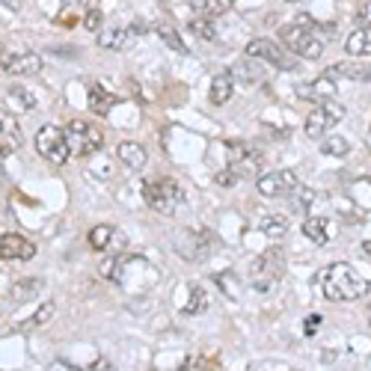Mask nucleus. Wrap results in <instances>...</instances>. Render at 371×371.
Wrapping results in <instances>:
<instances>
[{
	"instance_id": "20",
	"label": "nucleus",
	"mask_w": 371,
	"mask_h": 371,
	"mask_svg": "<svg viewBox=\"0 0 371 371\" xmlns=\"http://www.w3.org/2000/svg\"><path fill=\"white\" fill-rule=\"evenodd\" d=\"M190 9L199 18H220L232 9V0H190Z\"/></svg>"
},
{
	"instance_id": "28",
	"label": "nucleus",
	"mask_w": 371,
	"mask_h": 371,
	"mask_svg": "<svg viewBox=\"0 0 371 371\" xmlns=\"http://www.w3.org/2000/svg\"><path fill=\"white\" fill-rule=\"evenodd\" d=\"M321 152L333 154V158H341V154L351 152V142H348V137H341V134H330V137L321 140Z\"/></svg>"
},
{
	"instance_id": "40",
	"label": "nucleus",
	"mask_w": 371,
	"mask_h": 371,
	"mask_svg": "<svg viewBox=\"0 0 371 371\" xmlns=\"http://www.w3.org/2000/svg\"><path fill=\"white\" fill-rule=\"evenodd\" d=\"M0 169H4V149H0Z\"/></svg>"
},
{
	"instance_id": "37",
	"label": "nucleus",
	"mask_w": 371,
	"mask_h": 371,
	"mask_svg": "<svg viewBox=\"0 0 371 371\" xmlns=\"http://www.w3.org/2000/svg\"><path fill=\"white\" fill-rule=\"evenodd\" d=\"M232 274H220V288L226 291V294H229V297H235V288H232Z\"/></svg>"
},
{
	"instance_id": "38",
	"label": "nucleus",
	"mask_w": 371,
	"mask_h": 371,
	"mask_svg": "<svg viewBox=\"0 0 371 371\" xmlns=\"http://www.w3.org/2000/svg\"><path fill=\"white\" fill-rule=\"evenodd\" d=\"M87 371H113V365L104 360V356H98V360H95V363L87 368Z\"/></svg>"
},
{
	"instance_id": "41",
	"label": "nucleus",
	"mask_w": 371,
	"mask_h": 371,
	"mask_svg": "<svg viewBox=\"0 0 371 371\" xmlns=\"http://www.w3.org/2000/svg\"><path fill=\"white\" fill-rule=\"evenodd\" d=\"M285 4H300V0H285Z\"/></svg>"
},
{
	"instance_id": "39",
	"label": "nucleus",
	"mask_w": 371,
	"mask_h": 371,
	"mask_svg": "<svg viewBox=\"0 0 371 371\" xmlns=\"http://www.w3.org/2000/svg\"><path fill=\"white\" fill-rule=\"evenodd\" d=\"M360 253H363V255H365V259H371V241H365V244H363V247H360Z\"/></svg>"
},
{
	"instance_id": "2",
	"label": "nucleus",
	"mask_w": 371,
	"mask_h": 371,
	"mask_svg": "<svg viewBox=\"0 0 371 371\" xmlns=\"http://www.w3.org/2000/svg\"><path fill=\"white\" fill-rule=\"evenodd\" d=\"M279 42L288 54L303 56V60H318V56L324 54V39L318 36L315 27L285 24V27H279Z\"/></svg>"
},
{
	"instance_id": "19",
	"label": "nucleus",
	"mask_w": 371,
	"mask_h": 371,
	"mask_svg": "<svg viewBox=\"0 0 371 371\" xmlns=\"http://www.w3.org/2000/svg\"><path fill=\"white\" fill-rule=\"evenodd\" d=\"M333 80L336 78H345V80H371V66H363V63H336L327 71Z\"/></svg>"
},
{
	"instance_id": "6",
	"label": "nucleus",
	"mask_w": 371,
	"mask_h": 371,
	"mask_svg": "<svg viewBox=\"0 0 371 371\" xmlns=\"http://www.w3.org/2000/svg\"><path fill=\"white\" fill-rule=\"evenodd\" d=\"M226 152H229V161L226 166L232 169L238 178H247V176H255L262 169V149L255 142H247V140H232L226 142Z\"/></svg>"
},
{
	"instance_id": "8",
	"label": "nucleus",
	"mask_w": 371,
	"mask_h": 371,
	"mask_svg": "<svg viewBox=\"0 0 371 371\" xmlns=\"http://www.w3.org/2000/svg\"><path fill=\"white\" fill-rule=\"evenodd\" d=\"M341 119H345V107H341L339 102H321L315 110L309 113V119H306V134L312 137V140H321V137H327V131L330 128H336Z\"/></svg>"
},
{
	"instance_id": "11",
	"label": "nucleus",
	"mask_w": 371,
	"mask_h": 371,
	"mask_svg": "<svg viewBox=\"0 0 371 371\" xmlns=\"http://www.w3.org/2000/svg\"><path fill=\"white\" fill-rule=\"evenodd\" d=\"M0 68H4L6 75H16V78H33L42 71V56L33 51H21V54L4 51L0 54Z\"/></svg>"
},
{
	"instance_id": "9",
	"label": "nucleus",
	"mask_w": 371,
	"mask_h": 371,
	"mask_svg": "<svg viewBox=\"0 0 371 371\" xmlns=\"http://www.w3.org/2000/svg\"><path fill=\"white\" fill-rule=\"evenodd\" d=\"M247 56L250 60H259V63H270L274 68H285V71L297 68V63L288 56V51L282 45H276L274 39H253L247 45Z\"/></svg>"
},
{
	"instance_id": "26",
	"label": "nucleus",
	"mask_w": 371,
	"mask_h": 371,
	"mask_svg": "<svg viewBox=\"0 0 371 371\" xmlns=\"http://www.w3.org/2000/svg\"><path fill=\"white\" fill-rule=\"evenodd\" d=\"M154 33H158V36L166 42V45L176 51V54H188V45L181 42V36L176 33V27L169 24V21H158V24H154Z\"/></svg>"
},
{
	"instance_id": "18",
	"label": "nucleus",
	"mask_w": 371,
	"mask_h": 371,
	"mask_svg": "<svg viewBox=\"0 0 371 371\" xmlns=\"http://www.w3.org/2000/svg\"><path fill=\"white\" fill-rule=\"evenodd\" d=\"M232 95H235V75H232V71H220V75H214L211 92H208L211 104H226Z\"/></svg>"
},
{
	"instance_id": "14",
	"label": "nucleus",
	"mask_w": 371,
	"mask_h": 371,
	"mask_svg": "<svg viewBox=\"0 0 371 371\" xmlns=\"http://www.w3.org/2000/svg\"><path fill=\"white\" fill-rule=\"evenodd\" d=\"M176 247L188 262H205L211 253V232H181Z\"/></svg>"
},
{
	"instance_id": "24",
	"label": "nucleus",
	"mask_w": 371,
	"mask_h": 371,
	"mask_svg": "<svg viewBox=\"0 0 371 371\" xmlns=\"http://www.w3.org/2000/svg\"><path fill=\"white\" fill-rule=\"evenodd\" d=\"M259 232L267 238H282L288 232V217H285V214H267V217H262V223H259Z\"/></svg>"
},
{
	"instance_id": "12",
	"label": "nucleus",
	"mask_w": 371,
	"mask_h": 371,
	"mask_svg": "<svg viewBox=\"0 0 371 371\" xmlns=\"http://www.w3.org/2000/svg\"><path fill=\"white\" fill-rule=\"evenodd\" d=\"M294 188H297V176L291 173V169H276V173H264V176H259V181H255V190H259L262 196H267V199L288 196Z\"/></svg>"
},
{
	"instance_id": "29",
	"label": "nucleus",
	"mask_w": 371,
	"mask_h": 371,
	"mask_svg": "<svg viewBox=\"0 0 371 371\" xmlns=\"http://www.w3.org/2000/svg\"><path fill=\"white\" fill-rule=\"evenodd\" d=\"M205 309H208V291L202 288V285H193V288H190V297H188V306H184V312H188V315H202Z\"/></svg>"
},
{
	"instance_id": "5",
	"label": "nucleus",
	"mask_w": 371,
	"mask_h": 371,
	"mask_svg": "<svg viewBox=\"0 0 371 371\" xmlns=\"http://www.w3.org/2000/svg\"><path fill=\"white\" fill-rule=\"evenodd\" d=\"M285 270V255L279 247H270L264 250L259 259L250 264V276H253V288L255 291H270L276 285V279L282 276Z\"/></svg>"
},
{
	"instance_id": "1",
	"label": "nucleus",
	"mask_w": 371,
	"mask_h": 371,
	"mask_svg": "<svg viewBox=\"0 0 371 371\" xmlns=\"http://www.w3.org/2000/svg\"><path fill=\"white\" fill-rule=\"evenodd\" d=\"M321 288L327 294V300H333V303H351V300H360V297L368 294L371 288V282L365 276H360L351 264L345 262H336L324 270V276H321Z\"/></svg>"
},
{
	"instance_id": "34",
	"label": "nucleus",
	"mask_w": 371,
	"mask_h": 371,
	"mask_svg": "<svg viewBox=\"0 0 371 371\" xmlns=\"http://www.w3.org/2000/svg\"><path fill=\"white\" fill-rule=\"evenodd\" d=\"M102 24H104V12L102 9H87V16H83V27H87L90 33H95V30H102Z\"/></svg>"
},
{
	"instance_id": "23",
	"label": "nucleus",
	"mask_w": 371,
	"mask_h": 371,
	"mask_svg": "<svg viewBox=\"0 0 371 371\" xmlns=\"http://www.w3.org/2000/svg\"><path fill=\"white\" fill-rule=\"evenodd\" d=\"M0 140H6L9 149H18L24 142V134H21V125L16 116H6V113H0Z\"/></svg>"
},
{
	"instance_id": "25",
	"label": "nucleus",
	"mask_w": 371,
	"mask_h": 371,
	"mask_svg": "<svg viewBox=\"0 0 371 371\" xmlns=\"http://www.w3.org/2000/svg\"><path fill=\"white\" fill-rule=\"evenodd\" d=\"M6 104L12 110H33L36 107V95L24 87H9L6 90Z\"/></svg>"
},
{
	"instance_id": "42",
	"label": "nucleus",
	"mask_w": 371,
	"mask_h": 371,
	"mask_svg": "<svg viewBox=\"0 0 371 371\" xmlns=\"http://www.w3.org/2000/svg\"><path fill=\"white\" fill-rule=\"evenodd\" d=\"M368 368H371V356H368Z\"/></svg>"
},
{
	"instance_id": "32",
	"label": "nucleus",
	"mask_w": 371,
	"mask_h": 371,
	"mask_svg": "<svg viewBox=\"0 0 371 371\" xmlns=\"http://www.w3.org/2000/svg\"><path fill=\"white\" fill-rule=\"evenodd\" d=\"M54 318V300H48V303H42L39 309H36V315L30 318V321H24V324H18V330H27V327H42V324H48Z\"/></svg>"
},
{
	"instance_id": "10",
	"label": "nucleus",
	"mask_w": 371,
	"mask_h": 371,
	"mask_svg": "<svg viewBox=\"0 0 371 371\" xmlns=\"http://www.w3.org/2000/svg\"><path fill=\"white\" fill-rule=\"evenodd\" d=\"M142 33H146V24L137 18L128 27H110V30H102L98 33V45L107 48V51H125V48H131Z\"/></svg>"
},
{
	"instance_id": "30",
	"label": "nucleus",
	"mask_w": 371,
	"mask_h": 371,
	"mask_svg": "<svg viewBox=\"0 0 371 371\" xmlns=\"http://www.w3.org/2000/svg\"><path fill=\"white\" fill-rule=\"evenodd\" d=\"M288 196H291V211H297V214H306L312 208V202H315V193L309 188H300V184H297Z\"/></svg>"
},
{
	"instance_id": "7",
	"label": "nucleus",
	"mask_w": 371,
	"mask_h": 371,
	"mask_svg": "<svg viewBox=\"0 0 371 371\" xmlns=\"http://www.w3.org/2000/svg\"><path fill=\"white\" fill-rule=\"evenodd\" d=\"M36 152H39L48 164H56V166L68 164V158H71L66 134L60 131V128H54V125L39 128V134H36Z\"/></svg>"
},
{
	"instance_id": "35",
	"label": "nucleus",
	"mask_w": 371,
	"mask_h": 371,
	"mask_svg": "<svg viewBox=\"0 0 371 371\" xmlns=\"http://www.w3.org/2000/svg\"><path fill=\"white\" fill-rule=\"evenodd\" d=\"M214 181H217L220 188H235V184H238L241 178H238V176L232 173L229 166H226V169H220V173H214Z\"/></svg>"
},
{
	"instance_id": "3",
	"label": "nucleus",
	"mask_w": 371,
	"mask_h": 371,
	"mask_svg": "<svg viewBox=\"0 0 371 371\" xmlns=\"http://www.w3.org/2000/svg\"><path fill=\"white\" fill-rule=\"evenodd\" d=\"M142 199L152 211L164 214V217H173V214L184 205V190L181 184L173 178H154L142 184Z\"/></svg>"
},
{
	"instance_id": "27",
	"label": "nucleus",
	"mask_w": 371,
	"mask_h": 371,
	"mask_svg": "<svg viewBox=\"0 0 371 371\" xmlns=\"http://www.w3.org/2000/svg\"><path fill=\"white\" fill-rule=\"evenodd\" d=\"M113 104H116V95H113V92H107L102 87H92L90 90V110H95L98 116H104Z\"/></svg>"
},
{
	"instance_id": "31",
	"label": "nucleus",
	"mask_w": 371,
	"mask_h": 371,
	"mask_svg": "<svg viewBox=\"0 0 371 371\" xmlns=\"http://www.w3.org/2000/svg\"><path fill=\"white\" fill-rule=\"evenodd\" d=\"M113 235H116V229H113V226H107V223L90 229V244H92V250H107L110 241H113Z\"/></svg>"
},
{
	"instance_id": "21",
	"label": "nucleus",
	"mask_w": 371,
	"mask_h": 371,
	"mask_svg": "<svg viewBox=\"0 0 371 371\" xmlns=\"http://www.w3.org/2000/svg\"><path fill=\"white\" fill-rule=\"evenodd\" d=\"M39 291H42V279H39V276H27V279H18V282L9 288V300L27 303V300H33Z\"/></svg>"
},
{
	"instance_id": "33",
	"label": "nucleus",
	"mask_w": 371,
	"mask_h": 371,
	"mask_svg": "<svg viewBox=\"0 0 371 371\" xmlns=\"http://www.w3.org/2000/svg\"><path fill=\"white\" fill-rule=\"evenodd\" d=\"M190 30L199 36V39H217V27H214V21L208 18H199V21H190Z\"/></svg>"
},
{
	"instance_id": "17",
	"label": "nucleus",
	"mask_w": 371,
	"mask_h": 371,
	"mask_svg": "<svg viewBox=\"0 0 371 371\" xmlns=\"http://www.w3.org/2000/svg\"><path fill=\"white\" fill-rule=\"evenodd\" d=\"M116 158L128 166V169H142L149 164V152L140 146V142H134V140H125V142H119V149H116Z\"/></svg>"
},
{
	"instance_id": "22",
	"label": "nucleus",
	"mask_w": 371,
	"mask_h": 371,
	"mask_svg": "<svg viewBox=\"0 0 371 371\" xmlns=\"http://www.w3.org/2000/svg\"><path fill=\"white\" fill-rule=\"evenodd\" d=\"M345 48L351 56H371V27H360L353 30L345 42Z\"/></svg>"
},
{
	"instance_id": "36",
	"label": "nucleus",
	"mask_w": 371,
	"mask_h": 371,
	"mask_svg": "<svg viewBox=\"0 0 371 371\" xmlns=\"http://www.w3.org/2000/svg\"><path fill=\"white\" fill-rule=\"evenodd\" d=\"M356 21L363 27H371V0H363V4L356 6Z\"/></svg>"
},
{
	"instance_id": "13",
	"label": "nucleus",
	"mask_w": 371,
	"mask_h": 371,
	"mask_svg": "<svg viewBox=\"0 0 371 371\" xmlns=\"http://www.w3.org/2000/svg\"><path fill=\"white\" fill-rule=\"evenodd\" d=\"M33 255H36V244L30 238L16 235V232L0 238V259L4 262H30Z\"/></svg>"
},
{
	"instance_id": "4",
	"label": "nucleus",
	"mask_w": 371,
	"mask_h": 371,
	"mask_svg": "<svg viewBox=\"0 0 371 371\" xmlns=\"http://www.w3.org/2000/svg\"><path fill=\"white\" fill-rule=\"evenodd\" d=\"M63 134L68 140V152L75 154V158H90V154H95L98 149L104 146L102 128H95L87 119H71Z\"/></svg>"
},
{
	"instance_id": "16",
	"label": "nucleus",
	"mask_w": 371,
	"mask_h": 371,
	"mask_svg": "<svg viewBox=\"0 0 371 371\" xmlns=\"http://www.w3.org/2000/svg\"><path fill=\"white\" fill-rule=\"evenodd\" d=\"M303 235L312 241V244L327 247L336 238V226H333V220H327V217H306L303 220Z\"/></svg>"
},
{
	"instance_id": "15",
	"label": "nucleus",
	"mask_w": 371,
	"mask_h": 371,
	"mask_svg": "<svg viewBox=\"0 0 371 371\" xmlns=\"http://www.w3.org/2000/svg\"><path fill=\"white\" fill-rule=\"evenodd\" d=\"M297 95L303 98V102H330V98L336 95V80L330 75H321L315 80H309V83H300L297 87Z\"/></svg>"
}]
</instances>
